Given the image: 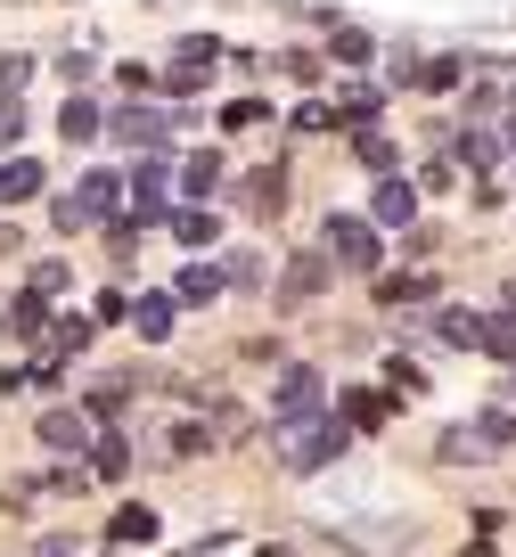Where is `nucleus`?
Instances as JSON below:
<instances>
[{"label":"nucleus","mask_w":516,"mask_h":557,"mask_svg":"<svg viewBox=\"0 0 516 557\" xmlns=\"http://www.w3.org/2000/svg\"><path fill=\"white\" fill-rule=\"evenodd\" d=\"M328 287V255H295L287 262V296H320Z\"/></svg>","instance_id":"6ab92c4d"},{"label":"nucleus","mask_w":516,"mask_h":557,"mask_svg":"<svg viewBox=\"0 0 516 557\" xmlns=\"http://www.w3.org/2000/svg\"><path fill=\"white\" fill-rule=\"evenodd\" d=\"M262 557H295V549H262Z\"/></svg>","instance_id":"58836bf2"},{"label":"nucleus","mask_w":516,"mask_h":557,"mask_svg":"<svg viewBox=\"0 0 516 557\" xmlns=\"http://www.w3.org/2000/svg\"><path fill=\"white\" fill-rule=\"evenodd\" d=\"M58 132H66V139H99L107 123H99V107H90V99H66V107H58Z\"/></svg>","instance_id":"412c9836"},{"label":"nucleus","mask_w":516,"mask_h":557,"mask_svg":"<svg viewBox=\"0 0 516 557\" xmlns=\"http://www.w3.org/2000/svg\"><path fill=\"white\" fill-rule=\"evenodd\" d=\"M181 189H189V206H206V197L222 189V157H189L181 164Z\"/></svg>","instance_id":"a211bd4d"},{"label":"nucleus","mask_w":516,"mask_h":557,"mask_svg":"<svg viewBox=\"0 0 516 557\" xmlns=\"http://www.w3.org/2000/svg\"><path fill=\"white\" fill-rule=\"evenodd\" d=\"M459 157L476 164V173H492V164H500V132H467V139H459Z\"/></svg>","instance_id":"a878e982"},{"label":"nucleus","mask_w":516,"mask_h":557,"mask_svg":"<svg viewBox=\"0 0 516 557\" xmlns=\"http://www.w3.org/2000/svg\"><path fill=\"white\" fill-rule=\"evenodd\" d=\"M156 524H164V517H156V508H148V500H123V508H115V517H107V533H115V541H123V549H132V541H156Z\"/></svg>","instance_id":"f8f14e48"},{"label":"nucleus","mask_w":516,"mask_h":557,"mask_svg":"<svg viewBox=\"0 0 516 557\" xmlns=\"http://www.w3.org/2000/svg\"><path fill=\"white\" fill-rule=\"evenodd\" d=\"M123 213V181L115 173H83L74 197H58V230H83V222H115Z\"/></svg>","instance_id":"f03ea898"},{"label":"nucleus","mask_w":516,"mask_h":557,"mask_svg":"<svg viewBox=\"0 0 516 557\" xmlns=\"http://www.w3.org/2000/svg\"><path fill=\"white\" fill-rule=\"evenodd\" d=\"M197 451H213V426H197V418H181V426H172V459H197Z\"/></svg>","instance_id":"393cba45"},{"label":"nucleus","mask_w":516,"mask_h":557,"mask_svg":"<svg viewBox=\"0 0 516 557\" xmlns=\"http://www.w3.org/2000/svg\"><path fill=\"white\" fill-rule=\"evenodd\" d=\"M222 123H230V132H255V123H262V99H238V107H230Z\"/></svg>","instance_id":"c9c22d12"},{"label":"nucleus","mask_w":516,"mask_h":557,"mask_svg":"<svg viewBox=\"0 0 516 557\" xmlns=\"http://www.w3.org/2000/svg\"><path fill=\"white\" fill-rule=\"evenodd\" d=\"M115 132L123 139H132V148H164V139H172V115H156V107H123V115H115Z\"/></svg>","instance_id":"9d476101"},{"label":"nucleus","mask_w":516,"mask_h":557,"mask_svg":"<svg viewBox=\"0 0 516 557\" xmlns=\"http://www.w3.org/2000/svg\"><path fill=\"white\" fill-rule=\"evenodd\" d=\"M508 312H516V287H508Z\"/></svg>","instance_id":"ea45409f"},{"label":"nucleus","mask_w":516,"mask_h":557,"mask_svg":"<svg viewBox=\"0 0 516 557\" xmlns=\"http://www.w3.org/2000/svg\"><path fill=\"white\" fill-rule=\"evenodd\" d=\"M66 278H74L66 262H34V296H66Z\"/></svg>","instance_id":"c85d7f7f"},{"label":"nucleus","mask_w":516,"mask_h":557,"mask_svg":"<svg viewBox=\"0 0 516 557\" xmlns=\"http://www.w3.org/2000/svg\"><path fill=\"white\" fill-rule=\"evenodd\" d=\"M483 352H492V361H516V320H483Z\"/></svg>","instance_id":"bb28decb"},{"label":"nucleus","mask_w":516,"mask_h":557,"mask_svg":"<svg viewBox=\"0 0 516 557\" xmlns=\"http://www.w3.org/2000/svg\"><path fill=\"white\" fill-rule=\"evenodd\" d=\"M443 345H459V352H483V312H443Z\"/></svg>","instance_id":"4be33fe9"},{"label":"nucleus","mask_w":516,"mask_h":557,"mask_svg":"<svg viewBox=\"0 0 516 557\" xmlns=\"http://www.w3.org/2000/svg\"><path fill=\"white\" fill-rule=\"evenodd\" d=\"M58 74H66V99H83V83H90V58L74 50V58H58Z\"/></svg>","instance_id":"f704fd0d"},{"label":"nucleus","mask_w":516,"mask_h":557,"mask_svg":"<svg viewBox=\"0 0 516 557\" xmlns=\"http://www.w3.org/2000/svg\"><path fill=\"white\" fill-rule=\"evenodd\" d=\"M427 296H434L427 271H385V278H378V304H427Z\"/></svg>","instance_id":"2eb2a0df"},{"label":"nucleus","mask_w":516,"mask_h":557,"mask_svg":"<svg viewBox=\"0 0 516 557\" xmlns=\"http://www.w3.org/2000/svg\"><path fill=\"white\" fill-rule=\"evenodd\" d=\"M353 451V426L344 418H311V426H287V451H279V468L287 475H320L328 459Z\"/></svg>","instance_id":"f257e3e1"},{"label":"nucleus","mask_w":516,"mask_h":557,"mask_svg":"<svg viewBox=\"0 0 516 557\" xmlns=\"http://www.w3.org/2000/svg\"><path fill=\"white\" fill-rule=\"evenodd\" d=\"M328 262H344V271H378V230H369L361 213H328Z\"/></svg>","instance_id":"39448f33"},{"label":"nucleus","mask_w":516,"mask_h":557,"mask_svg":"<svg viewBox=\"0 0 516 557\" xmlns=\"http://www.w3.org/2000/svg\"><path fill=\"white\" fill-rule=\"evenodd\" d=\"M516 443V418L508 410H483V418H467V426H451L443 435V459H492V451H508Z\"/></svg>","instance_id":"7ed1b4c3"},{"label":"nucleus","mask_w":516,"mask_h":557,"mask_svg":"<svg viewBox=\"0 0 516 557\" xmlns=\"http://www.w3.org/2000/svg\"><path fill=\"white\" fill-rule=\"evenodd\" d=\"M34 557H74V541H41V549Z\"/></svg>","instance_id":"e433bc0d"},{"label":"nucleus","mask_w":516,"mask_h":557,"mask_svg":"<svg viewBox=\"0 0 516 557\" xmlns=\"http://www.w3.org/2000/svg\"><path fill=\"white\" fill-rule=\"evenodd\" d=\"M222 296V271H213V262H189V271L172 278V304H213Z\"/></svg>","instance_id":"4468645a"},{"label":"nucleus","mask_w":516,"mask_h":557,"mask_svg":"<svg viewBox=\"0 0 516 557\" xmlns=\"http://www.w3.org/2000/svg\"><path fill=\"white\" fill-rule=\"evenodd\" d=\"M25 74H34V58H0V99H17Z\"/></svg>","instance_id":"473e14b6"},{"label":"nucleus","mask_w":516,"mask_h":557,"mask_svg":"<svg viewBox=\"0 0 516 557\" xmlns=\"http://www.w3.org/2000/svg\"><path fill=\"white\" fill-rule=\"evenodd\" d=\"M385 410H394V394H369V385L344 394V426H385Z\"/></svg>","instance_id":"f3484780"},{"label":"nucleus","mask_w":516,"mask_h":557,"mask_svg":"<svg viewBox=\"0 0 516 557\" xmlns=\"http://www.w3.org/2000/svg\"><path fill=\"white\" fill-rule=\"evenodd\" d=\"M41 197V164L34 157H0V206H25Z\"/></svg>","instance_id":"9b49d317"},{"label":"nucleus","mask_w":516,"mask_h":557,"mask_svg":"<svg viewBox=\"0 0 516 557\" xmlns=\"http://www.w3.org/2000/svg\"><path fill=\"white\" fill-rule=\"evenodd\" d=\"M17 132H25V115H17V99H0V157H17Z\"/></svg>","instance_id":"2f4dec72"},{"label":"nucleus","mask_w":516,"mask_h":557,"mask_svg":"<svg viewBox=\"0 0 516 557\" xmlns=\"http://www.w3.org/2000/svg\"><path fill=\"white\" fill-rule=\"evenodd\" d=\"M353 157H361L369 173H394V139H385V132H361V139H353Z\"/></svg>","instance_id":"b1692460"},{"label":"nucleus","mask_w":516,"mask_h":557,"mask_svg":"<svg viewBox=\"0 0 516 557\" xmlns=\"http://www.w3.org/2000/svg\"><path fill=\"white\" fill-rule=\"evenodd\" d=\"M90 475H107V484H123V475H132V443L99 435V451H90Z\"/></svg>","instance_id":"aec40b11"},{"label":"nucleus","mask_w":516,"mask_h":557,"mask_svg":"<svg viewBox=\"0 0 516 557\" xmlns=\"http://www.w3.org/2000/svg\"><path fill=\"white\" fill-rule=\"evenodd\" d=\"M132 329L148 336V345H164V336H172V296H139L132 304Z\"/></svg>","instance_id":"dca6fc26"},{"label":"nucleus","mask_w":516,"mask_h":557,"mask_svg":"<svg viewBox=\"0 0 516 557\" xmlns=\"http://www.w3.org/2000/svg\"><path fill=\"white\" fill-rule=\"evenodd\" d=\"M418 83H427V90H451V83H459V58H434V66H418Z\"/></svg>","instance_id":"72a5a7b5"},{"label":"nucleus","mask_w":516,"mask_h":557,"mask_svg":"<svg viewBox=\"0 0 516 557\" xmlns=\"http://www.w3.org/2000/svg\"><path fill=\"white\" fill-rule=\"evenodd\" d=\"M41 443H50V451H99L83 410H41Z\"/></svg>","instance_id":"0eeeda50"},{"label":"nucleus","mask_w":516,"mask_h":557,"mask_svg":"<svg viewBox=\"0 0 516 557\" xmlns=\"http://www.w3.org/2000/svg\"><path fill=\"white\" fill-rule=\"evenodd\" d=\"M320 369H279V385H271V418L279 426H311L320 418Z\"/></svg>","instance_id":"20e7f679"},{"label":"nucleus","mask_w":516,"mask_h":557,"mask_svg":"<svg viewBox=\"0 0 516 557\" xmlns=\"http://www.w3.org/2000/svg\"><path fill=\"white\" fill-rule=\"evenodd\" d=\"M361 58H369V34H361V25H344V34H336V66H361Z\"/></svg>","instance_id":"c756f323"},{"label":"nucleus","mask_w":516,"mask_h":557,"mask_svg":"<svg viewBox=\"0 0 516 557\" xmlns=\"http://www.w3.org/2000/svg\"><path fill=\"white\" fill-rule=\"evenodd\" d=\"M41 329H50V312H41V296H17V304H9V336H25V345H34Z\"/></svg>","instance_id":"5701e85b"},{"label":"nucleus","mask_w":516,"mask_h":557,"mask_svg":"<svg viewBox=\"0 0 516 557\" xmlns=\"http://www.w3.org/2000/svg\"><path fill=\"white\" fill-rule=\"evenodd\" d=\"M0 255H17V230H9V222H0Z\"/></svg>","instance_id":"4c0bfd02"},{"label":"nucleus","mask_w":516,"mask_h":557,"mask_svg":"<svg viewBox=\"0 0 516 557\" xmlns=\"http://www.w3.org/2000/svg\"><path fill=\"white\" fill-rule=\"evenodd\" d=\"M238 206H246V213H279V206H287V173H279V164L246 173V181H238Z\"/></svg>","instance_id":"1a4fd4ad"},{"label":"nucleus","mask_w":516,"mask_h":557,"mask_svg":"<svg viewBox=\"0 0 516 557\" xmlns=\"http://www.w3.org/2000/svg\"><path fill=\"white\" fill-rule=\"evenodd\" d=\"M123 410V377H107V385H90V418H115Z\"/></svg>","instance_id":"7c9ffc66"},{"label":"nucleus","mask_w":516,"mask_h":557,"mask_svg":"<svg viewBox=\"0 0 516 557\" xmlns=\"http://www.w3.org/2000/svg\"><path fill=\"white\" fill-rule=\"evenodd\" d=\"M410 213H418V189H410V181H402V173H385L378 181V197H369V230H394V222H410Z\"/></svg>","instance_id":"6e6552de"},{"label":"nucleus","mask_w":516,"mask_h":557,"mask_svg":"<svg viewBox=\"0 0 516 557\" xmlns=\"http://www.w3.org/2000/svg\"><path fill=\"white\" fill-rule=\"evenodd\" d=\"M50 345H58V352H83V345H90V320H74V312H66V320L50 329Z\"/></svg>","instance_id":"cd10ccee"},{"label":"nucleus","mask_w":516,"mask_h":557,"mask_svg":"<svg viewBox=\"0 0 516 557\" xmlns=\"http://www.w3.org/2000/svg\"><path fill=\"white\" fill-rule=\"evenodd\" d=\"M172 238H181V246H213V238H222V213H213V206H181V213H172Z\"/></svg>","instance_id":"ddd939ff"},{"label":"nucleus","mask_w":516,"mask_h":557,"mask_svg":"<svg viewBox=\"0 0 516 557\" xmlns=\"http://www.w3.org/2000/svg\"><path fill=\"white\" fill-rule=\"evenodd\" d=\"M213 66H222V41H181V58H172V74H164V90H206L213 83Z\"/></svg>","instance_id":"423d86ee"}]
</instances>
